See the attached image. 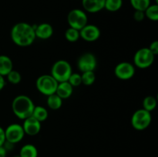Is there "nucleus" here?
<instances>
[{"instance_id":"1","label":"nucleus","mask_w":158,"mask_h":157,"mask_svg":"<svg viewBox=\"0 0 158 157\" xmlns=\"http://www.w3.org/2000/svg\"><path fill=\"white\" fill-rule=\"evenodd\" d=\"M10 37L14 44L20 47H27L35 42L33 25L21 22L14 25L10 31Z\"/></svg>"},{"instance_id":"2","label":"nucleus","mask_w":158,"mask_h":157,"mask_svg":"<svg viewBox=\"0 0 158 157\" xmlns=\"http://www.w3.org/2000/svg\"><path fill=\"white\" fill-rule=\"evenodd\" d=\"M35 104L29 96L19 95L14 98L12 103V109L14 115L19 119L24 120L31 116Z\"/></svg>"},{"instance_id":"3","label":"nucleus","mask_w":158,"mask_h":157,"mask_svg":"<svg viewBox=\"0 0 158 157\" xmlns=\"http://www.w3.org/2000/svg\"><path fill=\"white\" fill-rule=\"evenodd\" d=\"M73 72L72 66L66 60L60 59L54 62L51 68L50 75L58 83L68 81V78Z\"/></svg>"},{"instance_id":"4","label":"nucleus","mask_w":158,"mask_h":157,"mask_svg":"<svg viewBox=\"0 0 158 157\" xmlns=\"http://www.w3.org/2000/svg\"><path fill=\"white\" fill-rule=\"evenodd\" d=\"M152 122L151 112L145 110L143 108L137 109L133 113L131 116V126L137 131L145 130L149 127Z\"/></svg>"},{"instance_id":"5","label":"nucleus","mask_w":158,"mask_h":157,"mask_svg":"<svg viewBox=\"0 0 158 157\" xmlns=\"http://www.w3.org/2000/svg\"><path fill=\"white\" fill-rule=\"evenodd\" d=\"M58 82L50 75L45 74L37 78L35 82V86L39 92L43 95H48L56 93Z\"/></svg>"},{"instance_id":"6","label":"nucleus","mask_w":158,"mask_h":157,"mask_svg":"<svg viewBox=\"0 0 158 157\" xmlns=\"http://www.w3.org/2000/svg\"><path fill=\"white\" fill-rule=\"evenodd\" d=\"M155 59V55L146 47L141 48L134 55V66L141 69L151 67Z\"/></svg>"},{"instance_id":"7","label":"nucleus","mask_w":158,"mask_h":157,"mask_svg":"<svg viewBox=\"0 0 158 157\" xmlns=\"http://www.w3.org/2000/svg\"><path fill=\"white\" fill-rule=\"evenodd\" d=\"M67 22L69 27L80 31L88 24L87 15L83 9H73L68 13Z\"/></svg>"},{"instance_id":"8","label":"nucleus","mask_w":158,"mask_h":157,"mask_svg":"<svg viewBox=\"0 0 158 157\" xmlns=\"http://www.w3.org/2000/svg\"><path fill=\"white\" fill-rule=\"evenodd\" d=\"M4 130L6 141L10 142L13 144H16L21 142L26 135L22 125L18 123H12L9 125Z\"/></svg>"},{"instance_id":"9","label":"nucleus","mask_w":158,"mask_h":157,"mask_svg":"<svg viewBox=\"0 0 158 157\" xmlns=\"http://www.w3.org/2000/svg\"><path fill=\"white\" fill-rule=\"evenodd\" d=\"M77 64L81 72L94 71L97 66V57L92 52H85L79 57Z\"/></svg>"},{"instance_id":"10","label":"nucleus","mask_w":158,"mask_h":157,"mask_svg":"<svg viewBox=\"0 0 158 157\" xmlns=\"http://www.w3.org/2000/svg\"><path fill=\"white\" fill-rule=\"evenodd\" d=\"M114 75L120 80H129L135 75V66L128 62H121L115 66Z\"/></svg>"},{"instance_id":"11","label":"nucleus","mask_w":158,"mask_h":157,"mask_svg":"<svg viewBox=\"0 0 158 157\" xmlns=\"http://www.w3.org/2000/svg\"><path fill=\"white\" fill-rule=\"evenodd\" d=\"M101 35L100 29L98 26L94 24H86L80 30V38L84 41L93 42L99 39Z\"/></svg>"},{"instance_id":"12","label":"nucleus","mask_w":158,"mask_h":157,"mask_svg":"<svg viewBox=\"0 0 158 157\" xmlns=\"http://www.w3.org/2000/svg\"><path fill=\"white\" fill-rule=\"evenodd\" d=\"M22 126H23L26 135L34 136V135H38L40 132L42 125L40 122H39L38 120H36L31 115V116L28 117L26 119L23 120Z\"/></svg>"},{"instance_id":"13","label":"nucleus","mask_w":158,"mask_h":157,"mask_svg":"<svg viewBox=\"0 0 158 157\" xmlns=\"http://www.w3.org/2000/svg\"><path fill=\"white\" fill-rule=\"evenodd\" d=\"M33 28L35 37L40 39H49L53 35V27L49 23L43 22L35 26L33 25Z\"/></svg>"},{"instance_id":"14","label":"nucleus","mask_w":158,"mask_h":157,"mask_svg":"<svg viewBox=\"0 0 158 157\" xmlns=\"http://www.w3.org/2000/svg\"><path fill=\"white\" fill-rule=\"evenodd\" d=\"M85 12L97 13L104 9L105 0H81Z\"/></svg>"},{"instance_id":"15","label":"nucleus","mask_w":158,"mask_h":157,"mask_svg":"<svg viewBox=\"0 0 158 157\" xmlns=\"http://www.w3.org/2000/svg\"><path fill=\"white\" fill-rule=\"evenodd\" d=\"M73 92V87L67 81L58 83L56 94H57L63 100L69 99L72 95Z\"/></svg>"},{"instance_id":"16","label":"nucleus","mask_w":158,"mask_h":157,"mask_svg":"<svg viewBox=\"0 0 158 157\" xmlns=\"http://www.w3.org/2000/svg\"><path fill=\"white\" fill-rule=\"evenodd\" d=\"M13 69V62L9 56L0 55V75L6 76Z\"/></svg>"},{"instance_id":"17","label":"nucleus","mask_w":158,"mask_h":157,"mask_svg":"<svg viewBox=\"0 0 158 157\" xmlns=\"http://www.w3.org/2000/svg\"><path fill=\"white\" fill-rule=\"evenodd\" d=\"M46 103L48 107L52 110H58L62 107L63 105V99L59 96L57 94L54 93L49 95L46 99Z\"/></svg>"},{"instance_id":"18","label":"nucleus","mask_w":158,"mask_h":157,"mask_svg":"<svg viewBox=\"0 0 158 157\" xmlns=\"http://www.w3.org/2000/svg\"><path fill=\"white\" fill-rule=\"evenodd\" d=\"M32 116L38 120L39 122L42 123L47 119L49 116V112L46 108L41 106H35L33 111H32Z\"/></svg>"},{"instance_id":"19","label":"nucleus","mask_w":158,"mask_h":157,"mask_svg":"<svg viewBox=\"0 0 158 157\" xmlns=\"http://www.w3.org/2000/svg\"><path fill=\"white\" fill-rule=\"evenodd\" d=\"M20 157H38V150L32 144H26L19 151Z\"/></svg>"},{"instance_id":"20","label":"nucleus","mask_w":158,"mask_h":157,"mask_svg":"<svg viewBox=\"0 0 158 157\" xmlns=\"http://www.w3.org/2000/svg\"><path fill=\"white\" fill-rule=\"evenodd\" d=\"M157 100L154 95H148L143 100V109L151 112L156 109Z\"/></svg>"},{"instance_id":"21","label":"nucleus","mask_w":158,"mask_h":157,"mask_svg":"<svg viewBox=\"0 0 158 157\" xmlns=\"http://www.w3.org/2000/svg\"><path fill=\"white\" fill-rule=\"evenodd\" d=\"M123 6V0H105L104 9L111 12L120 10Z\"/></svg>"},{"instance_id":"22","label":"nucleus","mask_w":158,"mask_h":157,"mask_svg":"<svg viewBox=\"0 0 158 157\" xmlns=\"http://www.w3.org/2000/svg\"><path fill=\"white\" fill-rule=\"evenodd\" d=\"M145 17L151 21L157 22L158 20V6L157 4L150 5L144 11Z\"/></svg>"},{"instance_id":"23","label":"nucleus","mask_w":158,"mask_h":157,"mask_svg":"<svg viewBox=\"0 0 158 157\" xmlns=\"http://www.w3.org/2000/svg\"><path fill=\"white\" fill-rule=\"evenodd\" d=\"M82 84L86 86H92L96 81V74L94 71H88V72H82L81 74Z\"/></svg>"},{"instance_id":"24","label":"nucleus","mask_w":158,"mask_h":157,"mask_svg":"<svg viewBox=\"0 0 158 157\" xmlns=\"http://www.w3.org/2000/svg\"><path fill=\"white\" fill-rule=\"evenodd\" d=\"M64 35L66 39L69 42H76L80 38V31L71 27H69L66 29Z\"/></svg>"},{"instance_id":"25","label":"nucleus","mask_w":158,"mask_h":157,"mask_svg":"<svg viewBox=\"0 0 158 157\" xmlns=\"http://www.w3.org/2000/svg\"><path fill=\"white\" fill-rule=\"evenodd\" d=\"M131 6L134 10L143 11L151 5V0H130Z\"/></svg>"},{"instance_id":"26","label":"nucleus","mask_w":158,"mask_h":157,"mask_svg":"<svg viewBox=\"0 0 158 157\" xmlns=\"http://www.w3.org/2000/svg\"><path fill=\"white\" fill-rule=\"evenodd\" d=\"M8 82L12 85H17L22 81V75L19 71L12 69L7 75H6Z\"/></svg>"},{"instance_id":"27","label":"nucleus","mask_w":158,"mask_h":157,"mask_svg":"<svg viewBox=\"0 0 158 157\" xmlns=\"http://www.w3.org/2000/svg\"><path fill=\"white\" fill-rule=\"evenodd\" d=\"M68 83L73 86V87H77L82 84V78L81 74L78 72H72L70 76L68 78Z\"/></svg>"},{"instance_id":"28","label":"nucleus","mask_w":158,"mask_h":157,"mask_svg":"<svg viewBox=\"0 0 158 157\" xmlns=\"http://www.w3.org/2000/svg\"><path fill=\"white\" fill-rule=\"evenodd\" d=\"M134 18L135 21L137 22H142L145 18V14L143 11H139L135 10L134 13Z\"/></svg>"},{"instance_id":"29","label":"nucleus","mask_w":158,"mask_h":157,"mask_svg":"<svg viewBox=\"0 0 158 157\" xmlns=\"http://www.w3.org/2000/svg\"><path fill=\"white\" fill-rule=\"evenodd\" d=\"M148 49H149L150 51H151V52H152V53L156 56V55L158 54V41L157 40H154V42H152L150 44Z\"/></svg>"},{"instance_id":"30","label":"nucleus","mask_w":158,"mask_h":157,"mask_svg":"<svg viewBox=\"0 0 158 157\" xmlns=\"http://www.w3.org/2000/svg\"><path fill=\"white\" fill-rule=\"evenodd\" d=\"M6 142V136H5V130L2 126H0V146H3Z\"/></svg>"},{"instance_id":"31","label":"nucleus","mask_w":158,"mask_h":157,"mask_svg":"<svg viewBox=\"0 0 158 157\" xmlns=\"http://www.w3.org/2000/svg\"><path fill=\"white\" fill-rule=\"evenodd\" d=\"M14 145H15V144L10 143V142L6 141L4 143V144H3L2 146L5 148V149H6V150L8 152V151H11V150H12V149H13Z\"/></svg>"},{"instance_id":"32","label":"nucleus","mask_w":158,"mask_h":157,"mask_svg":"<svg viewBox=\"0 0 158 157\" xmlns=\"http://www.w3.org/2000/svg\"><path fill=\"white\" fill-rule=\"evenodd\" d=\"M6 86V78L4 76L0 75V91L2 90Z\"/></svg>"},{"instance_id":"33","label":"nucleus","mask_w":158,"mask_h":157,"mask_svg":"<svg viewBox=\"0 0 158 157\" xmlns=\"http://www.w3.org/2000/svg\"><path fill=\"white\" fill-rule=\"evenodd\" d=\"M7 152V151L6 150V149L2 146H0V157H6Z\"/></svg>"},{"instance_id":"34","label":"nucleus","mask_w":158,"mask_h":157,"mask_svg":"<svg viewBox=\"0 0 158 157\" xmlns=\"http://www.w3.org/2000/svg\"><path fill=\"white\" fill-rule=\"evenodd\" d=\"M13 157H20V155H15V156H13Z\"/></svg>"}]
</instances>
